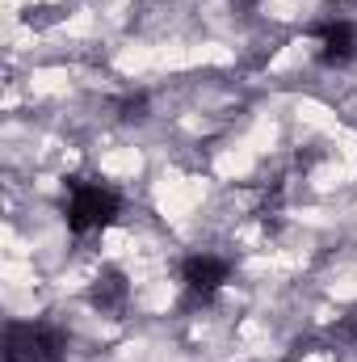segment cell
Wrapping results in <instances>:
<instances>
[{"label": "cell", "instance_id": "cell-2", "mask_svg": "<svg viewBox=\"0 0 357 362\" xmlns=\"http://www.w3.org/2000/svg\"><path fill=\"white\" fill-rule=\"evenodd\" d=\"M227 278H231V266H227L219 253H193V257H185V266H181L185 295H189L193 303H206Z\"/></svg>", "mask_w": 357, "mask_h": 362}, {"label": "cell", "instance_id": "cell-1", "mask_svg": "<svg viewBox=\"0 0 357 362\" xmlns=\"http://www.w3.org/2000/svg\"><path fill=\"white\" fill-rule=\"evenodd\" d=\"M122 211V198L101 185V181H76L72 185V198H68V228L76 236H89V232H101L105 223H114Z\"/></svg>", "mask_w": 357, "mask_h": 362}, {"label": "cell", "instance_id": "cell-3", "mask_svg": "<svg viewBox=\"0 0 357 362\" xmlns=\"http://www.w3.org/2000/svg\"><path fill=\"white\" fill-rule=\"evenodd\" d=\"M126 299H131V282H126V274L101 270L97 278H92V303H97V312L118 316V312L126 308Z\"/></svg>", "mask_w": 357, "mask_h": 362}]
</instances>
